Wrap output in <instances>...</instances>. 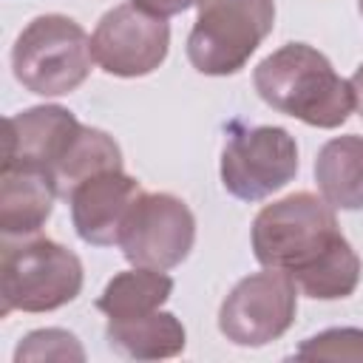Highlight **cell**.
<instances>
[{"label": "cell", "mask_w": 363, "mask_h": 363, "mask_svg": "<svg viewBox=\"0 0 363 363\" xmlns=\"http://www.w3.org/2000/svg\"><path fill=\"white\" fill-rule=\"evenodd\" d=\"M250 241L255 261L284 272L306 298H349L360 284V258L340 233L335 207L309 190L261 207Z\"/></svg>", "instance_id": "obj_1"}, {"label": "cell", "mask_w": 363, "mask_h": 363, "mask_svg": "<svg viewBox=\"0 0 363 363\" xmlns=\"http://www.w3.org/2000/svg\"><path fill=\"white\" fill-rule=\"evenodd\" d=\"M252 85L269 108L312 128H340L354 111L352 82L306 43H286L267 54L252 71Z\"/></svg>", "instance_id": "obj_2"}, {"label": "cell", "mask_w": 363, "mask_h": 363, "mask_svg": "<svg viewBox=\"0 0 363 363\" xmlns=\"http://www.w3.org/2000/svg\"><path fill=\"white\" fill-rule=\"evenodd\" d=\"M82 261L74 250L45 238H3L0 250V315L51 312L82 292Z\"/></svg>", "instance_id": "obj_3"}, {"label": "cell", "mask_w": 363, "mask_h": 363, "mask_svg": "<svg viewBox=\"0 0 363 363\" xmlns=\"http://www.w3.org/2000/svg\"><path fill=\"white\" fill-rule=\"evenodd\" d=\"M91 37L65 14L34 17L14 40V79L37 96H62L77 91L91 74Z\"/></svg>", "instance_id": "obj_4"}, {"label": "cell", "mask_w": 363, "mask_h": 363, "mask_svg": "<svg viewBox=\"0 0 363 363\" xmlns=\"http://www.w3.org/2000/svg\"><path fill=\"white\" fill-rule=\"evenodd\" d=\"M187 60L199 74L241 71L275 26V0H196Z\"/></svg>", "instance_id": "obj_5"}, {"label": "cell", "mask_w": 363, "mask_h": 363, "mask_svg": "<svg viewBox=\"0 0 363 363\" xmlns=\"http://www.w3.org/2000/svg\"><path fill=\"white\" fill-rule=\"evenodd\" d=\"M298 173V145L278 125H230L221 150V184L241 201H261Z\"/></svg>", "instance_id": "obj_6"}, {"label": "cell", "mask_w": 363, "mask_h": 363, "mask_svg": "<svg viewBox=\"0 0 363 363\" xmlns=\"http://www.w3.org/2000/svg\"><path fill=\"white\" fill-rule=\"evenodd\" d=\"M196 244V216L173 193H139L130 204L119 250L133 267L173 269Z\"/></svg>", "instance_id": "obj_7"}, {"label": "cell", "mask_w": 363, "mask_h": 363, "mask_svg": "<svg viewBox=\"0 0 363 363\" xmlns=\"http://www.w3.org/2000/svg\"><path fill=\"white\" fill-rule=\"evenodd\" d=\"M298 312V286L275 269L241 278L218 309V329L235 346H267L278 340Z\"/></svg>", "instance_id": "obj_8"}, {"label": "cell", "mask_w": 363, "mask_h": 363, "mask_svg": "<svg viewBox=\"0 0 363 363\" xmlns=\"http://www.w3.org/2000/svg\"><path fill=\"white\" fill-rule=\"evenodd\" d=\"M170 48L167 17L150 14L133 3L105 11L91 34L94 62L111 77H147L153 74Z\"/></svg>", "instance_id": "obj_9"}, {"label": "cell", "mask_w": 363, "mask_h": 363, "mask_svg": "<svg viewBox=\"0 0 363 363\" xmlns=\"http://www.w3.org/2000/svg\"><path fill=\"white\" fill-rule=\"evenodd\" d=\"M139 193L142 184L133 176H128L122 167L79 182L65 199L71 207V221L77 235L94 247L119 244L125 216L130 204L139 199Z\"/></svg>", "instance_id": "obj_10"}, {"label": "cell", "mask_w": 363, "mask_h": 363, "mask_svg": "<svg viewBox=\"0 0 363 363\" xmlns=\"http://www.w3.org/2000/svg\"><path fill=\"white\" fill-rule=\"evenodd\" d=\"M82 122L62 105H34L6 119L3 164H26L54 173Z\"/></svg>", "instance_id": "obj_11"}, {"label": "cell", "mask_w": 363, "mask_h": 363, "mask_svg": "<svg viewBox=\"0 0 363 363\" xmlns=\"http://www.w3.org/2000/svg\"><path fill=\"white\" fill-rule=\"evenodd\" d=\"M51 173L26 164L0 167V233L3 238L37 235L57 199Z\"/></svg>", "instance_id": "obj_12"}, {"label": "cell", "mask_w": 363, "mask_h": 363, "mask_svg": "<svg viewBox=\"0 0 363 363\" xmlns=\"http://www.w3.org/2000/svg\"><path fill=\"white\" fill-rule=\"evenodd\" d=\"M108 346L130 360H159L176 357L184 343L187 332L173 312H147L136 318H108L105 326Z\"/></svg>", "instance_id": "obj_13"}, {"label": "cell", "mask_w": 363, "mask_h": 363, "mask_svg": "<svg viewBox=\"0 0 363 363\" xmlns=\"http://www.w3.org/2000/svg\"><path fill=\"white\" fill-rule=\"evenodd\" d=\"M315 182L335 210H363V136L329 139L315 156Z\"/></svg>", "instance_id": "obj_14"}, {"label": "cell", "mask_w": 363, "mask_h": 363, "mask_svg": "<svg viewBox=\"0 0 363 363\" xmlns=\"http://www.w3.org/2000/svg\"><path fill=\"white\" fill-rule=\"evenodd\" d=\"M173 292V278L164 269H147L133 267L125 272H116L102 295L96 298V309L108 318H136L156 312Z\"/></svg>", "instance_id": "obj_15"}, {"label": "cell", "mask_w": 363, "mask_h": 363, "mask_svg": "<svg viewBox=\"0 0 363 363\" xmlns=\"http://www.w3.org/2000/svg\"><path fill=\"white\" fill-rule=\"evenodd\" d=\"M119 167H122V150L113 142V136L99 128L82 125L77 130L71 147L65 150V156L57 162L51 179L57 184L60 199H68L79 182H85L96 173H105V170H119Z\"/></svg>", "instance_id": "obj_16"}, {"label": "cell", "mask_w": 363, "mask_h": 363, "mask_svg": "<svg viewBox=\"0 0 363 363\" xmlns=\"http://www.w3.org/2000/svg\"><path fill=\"white\" fill-rule=\"evenodd\" d=\"M298 360H363V329L335 326L306 337L295 354Z\"/></svg>", "instance_id": "obj_17"}, {"label": "cell", "mask_w": 363, "mask_h": 363, "mask_svg": "<svg viewBox=\"0 0 363 363\" xmlns=\"http://www.w3.org/2000/svg\"><path fill=\"white\" fill-rule=\"evenodd\" d=\"M14 360H85V349L68 329H34L17 343Z\"/></svg>", "instance_id": "obj_18"}, {"label": "cell", "mask_w": 363, "mask_h": 363, "mask_svg": "<svg viewBox=\"0 0 363 363\" xmlns=\"http://www.w3.org/2000/svg\"><path fill=\"white\" fill-rule=\"evenodd\" d=\"M130 3L150 14H159V17H173V14L187 11L190 6H196V0H130Z\"/></svg>", "instance_id": "obj_19"}, {"label": "cell", "mask_w": 363, "mask_h": 363, "mask_svg": "<svg viewBox=\"0 0 363 363\" xmlns=\"http://www.w3.org/2000/svg\"><path fill=\"white\" fill-rule=\"evenodd\" d=\"M352 88H354V108L360 111V116H363V62L354 68V74H352Z\"/></svg>", "instance_id": "obj_20"}, {"label": "cell", "mask_w": 363, "mask_h": 363, "mask_svg": "<svg viewBox=\"0 0 363 363\" xmlns=\"http://www.w3.org/2000/svg\"><path fill=\"white\" fill-rule=\"evenodd\" d=\"M357 6H360V14H363V0H357Z\"/></svg>", "instance_id": "obj_21"}]
</instances>
